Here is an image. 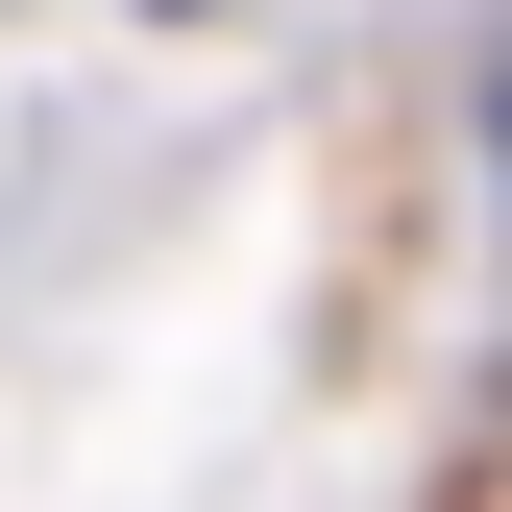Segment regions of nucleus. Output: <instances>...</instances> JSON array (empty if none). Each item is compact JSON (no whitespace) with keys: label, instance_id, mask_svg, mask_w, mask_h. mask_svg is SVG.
Instances as JSON below:
<instances>
[{"label":"nucleus","instance_id":"obj_1","mask_svg":"<svg viewBox=\"0 0 512 512\" xmlns=\"http://www.w3.org/2000/svg\"><path fill=\"white\" fill-rule=\"evenodd\" d=\"M488 98H512V74H488Z\"/></svg>","mask_w":512,"mask_h":512}]
</instances>
